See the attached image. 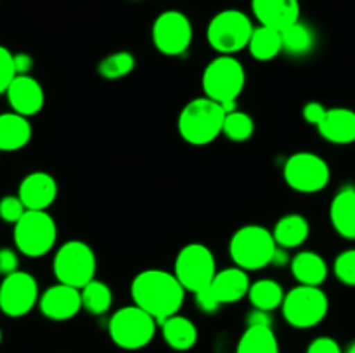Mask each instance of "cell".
Returning a JSON list of instances; mask_svg holds the SVG:
<instances>
[{
  "label": "cell",
  "mask_w": 355,
  "mask_h": 353,
  "mask_svg": "<svg viewBox=\"0 0 355 353\" xmlns=\"http://www.w3.org/2000/svg\"><path fill=\"white\" fill-rule=\"evenodd\" d=\"M130 294L134 305L148 311L159 324L165 318L179 314L186 298V289L180 286L173 272L148 269L134 277Z\"/></svg>",
  "instance_id": "obj_1"
},
{
  "label": "cell",
  "mask_w": 355,
  "mask_h": 353,
  "mask_svg": "<svg viewBox=\"0 0 355 353\" xmlns=\"http://www.w3.org/2000/svg\"><path fill=\"white\" fill-rule=\"evenodd\" d=\"M225 113L222 106L208 97H198L182 107L177 120L180 137L191 145H207L222 134Z\"/></svg>",
  "instance_id": "obj_2"
},
{
  "label": "cell",
  "mask_w": 355,
  "mask_h": 353,
  "mask_svg": "<svg viewBox=\"0 0 355 353\" xmlns=\"http://www.w3.org/2000/svg\"><path fill=\"white\" fill-rule=\"evenodd\" d=\"M277 244L272 232L262 225H245L232 234L229 241V255L236 266L243 270H260L270 265Z\"/></svg>",
  "instance_id": "obj_3"
},
{
  "label": "cell",
  "mask_w": 355,
  "mask_h": 353,
  "mask_svg": "<svg viewBox=\"0 0 355 353\" xmlns=\"http://www.w3.org/2000/svg\"><path fill=\"white\" fill-rule=\"evenodd\" d=\"M158 322L137 305L123 307L111 315L107 332L121 350H141L153 341Z\"/></svg>",
  "instance_id": "obj_4"
},
{
  "label": "cell",
  "mask_w": 355,
  "mask_h": 353,
  "mask_svg": "<svg viewBox=\"0 0 355 353\" xmlns=\"http://www.w3.org/2000/svg\"><path fill=\"white\" fill-rule=\"evenodd\" d=\"M246 83V73L234 55L218 54L211 59L203 71L201 87L205 97L218 104L238 100Z\"/></svg>",
  "instance_id": "obj_5"
},
{
  "label": "cell",
  "mask_w": 355,
  "mask_h": 353,
  "mask_svg": "<svg viewBox=\"0 0 355 353\" xmlns=\"http://www.w3.org/2000/svg\"><path fill=\"white\" fill-rule=\"evenodd\" d=\"M329 310V300L324 291L318 286H302L284 293L281 303L283 317L291 327L311 329L321 324Z\"/></svg>",
  "instance_id": "obj_6"
},
{
  "label": "cell",
  "mask_w": 355,
  "mask_h": 353,
  "mask_svg": "<svg viewBox=\"0 0 355 353\" xmlns=\"http://www.w3.org/2000/svg\"><path fill=\"white\" fill-rule=\"evenodd\" d=\"M52 270L58 282L82 289L87 282L96 279V253L87 242L68 241L55 251Z\"/></svg>",
  "instance_id": "obj_7"
},
{
  "label": "cell",
  "mask_w": 355,
  "mask_h": 353,
  "mask_svg": "<svg viewBox=\"0 0 355 353\" xmlns=\"http://www.w3.org/2000/svg\"><path fill=\"white\" fill-rule=\"evenodd\" d=\"M58 241V225L47 211L26 210L14 224V244L17 251L38 258L51 251Z\"/></svg>",
  "instance_id": "obj_8"
},
{
  "label": "cell",
  "mask_w": 355,
  "mask_h": 353,
  "mask_svg": "<svg viewBox=\"0 0 355 353\" xmlns=\"http://www.w3.org/2000/svg\"><path fill=\"white\" fill-rule=\"evenodd\" d=\"M253 23L243 10L225 9L215 14L207 28V40L215 52L234 55L248 45Z\"/></svg>",
  "instance_id": "obj_9"
},
{
  "label": "cell",
  "mask_w": 355,
  "mask_h": 353,
  "mask_svg": "<svg viewBox=\"0 0 355 353\" xmlns=\"http://www.w3.org/2000/svg\"><path fill=\"white\" fill-rule=\"evenodd\" d=\"M217 273V263L211 249L201 242H189L175 256L173 275L186 289V293H198L210 286Z\"/></svg>",
  "instance_id": "obj_10"
},
{
  "label": "cell",
  "mask_w": 355,
  "mask_h": 353,
  "mask_svg": "<svg viewBox=\"0 0 355 353\" xmlns=\"http://www.w3.org/2000/svg\"><path fill=\"white\" fill-rule=\"evenodd\" d=\"M284 182L302 194H314L324 189L331 179L326 159L314 152H295L286 159L283 168Z\"/></svg>",
  "instance_id": "obj_11"
},
{
  "label": "cell",
  "mask_w": 355,
  "mask_h": 353,
  "mask_svg": "<svg viewBox=\"0 0 355 353\" xmlns=\"http://www.w3.org/2000/svg\"><path fill=\"white\" fill-rule=\"evenodd\" d=\"M153 44L163 55L186 54L193 42V24L180 10H165L153 23Z\"/></svg>",
  "instance_id": "obj_12"
},
{
  "label": "cell",
  "mask_w": 355,
  "mask_h": 353,
  "mask_svg": "<svg viewBox=\"0 0 355 353\" xmlns=\"http://www.w3.org/2000/svg\"><path fill=\"white\" fill-rule=\"evenodd\" d=\"M38 303V282L31 273L16 270L0 282V311L7 317H24Z\"/></svg>",
  "instance_id": "obj_13"
},
{
  "label": "cell",
  "mask_w": 355,
  "mask_h": 353,
  "mask_svg": "<svg viewBox=\"0 0 355 353\" xmlns=\"http://www.w3.org/2000/svg\"><path fill=\"white\" fill-rule=\"evenodd\" d=\"M38 308L45 318L55 322L69 320L82 310L80 289L61 282L54 284L38 296Z\"/></svg>",
  "instance_id": "obj_14"
},
{
  "label": "cell",
  "mask_w": 355,
  "mask_h": 353,
  "mask_svg": "<svg viewBox=\"0 0 355 353\" xmlns=\"http://www.w3.org/2000/svg\"><path fill=\"white\" fill-rule=\"evenodd\" d=\"M7 100L14 113L24 118L40 113L45 104V93L38 80L30 75H16L6 90Z\"/></svg>",
  "instance_id": "obj_15"
},
{
  "label": "cell",
  "mask_w": 355,
  "mask_h": 353,
  "mask_svg": "<svg viewBox=\"0 0 355 353\" xmlns=\"http://www.w3.org/2000/svg\"><path fill=\"white\" fill-rule=\"evenodd\" d=\"M58 182L47 172L28 173L19 183L17 197L26 210L47 211V208L58 197Z\"/></svg>",
  "instance_id": "obj_16"
},
{
  "label": "cell",
  "mask_w": 355,
  "mask_h": 353,
  "mask_svg": "<svg viewBox=\"0 0 355 353\" xmlns=\"http://www.w3.org/2000/svg\"><path fill=\"white\" fill-rule=\"evenodd\" d=\"M252 10L262 26L277 31L300 19L298 0H252Z\"/></svg>",
  "instance_id": "obj_17"
},
{
  "label": "cell",
  "mask_w": 355,
  "mask_h": 353,
  "mask_svg": "<svg viewBox=\"0 0 355 353\" xmlns=\"http://www.w3.org/2000/svg\"><path fill=\"white\" fill-rule=\"evenodd\" d=\"M315 128L319 135L331 144H352L355 142V111L349 107L326 109L324 118Z\"/></svg>",
  "instance_id": "obj_18"
},
{
  "label": "cell",
  "mask_w": 355,
  "mask_h": 353,
  "mask_svg": "<svg viewBox=\"0 0 355 353\" xmlns=\"http://www.w3.org/2000/svg\"><path fill=\"white\" fill-rule=\"evenodd\" d=\"M250 284L252 280H250L246 270L239 269V266H229V269L217 270L208 287L215 294L218 303L229 305L243 300L248 294Z\"/></svg>",
  "instance_id": "obj_19"
},
{
  "label": "cell",
  "mask_w": 355,
  "mask_h": 353,
  "mask_svg": "<svg viewBox=\"0 0 355 353\" xmlns=\"http://www.w3.org/2000/svg\"><path fill=\"white\" fill-rule=\"evenodd\" d=\"M329 220L336 234L355 241V187H342L329 206Z\"/></svg>",
  "instance_id": "obj_20"
},
{
  "label": "cell",
  "mask_w": 355,
  "mask_h": 353,
  "mask_svg": "<svg viewBox=\"0 0 355 353\" xmlns=\"http://www.w3.org/2000/svg\"><path fill=\"white\" fill-rule=\"evenodd\" d=\"M33 128L28 118L17 113L0 114V151H19L31 141Z\"/></svg>",
  "instance_id": "obj_21"
},
{
  "label": "cell",
  "mask_w": 355,
  "mask_h": 353,
  "mask_svg": "<svg viewBox=\"0 0 355 353\" xmlns=\"http://www.w3.org/2000/svg\"><path fill=\"white\" fill-rule=\"evenodd\" d=\"M274 242L283 249H295L307 241L311 234V225L304 215L290 213L276 221L272 230Z\"/></svg>",
  "instance_id": "obj_22"
},
{
  "label": "cell",
  "mask_w": 355,
  "mask_h": 353,
  "mask_svg": "<svg viewBox=\"0 0 355 353\" xmlns=\"http://www.w3.org/2000/svg\"><path fill=\"white\" fill-rule=\"evenodd\" d=\"M291 273L302 286H321L328 277V265L319 253L300 251L291 258Z\"/></svg>",
  "instance_id": "obj_23"
},
{
  "label": "cell",
  "mask_w": 355,
  "mask_h": 353,
  "mask_svg": "<svg viewBox=\"0 0 355 353\" xmlns=\"http://www.w3.org/2000/svg\"><path fill=\"white\" fill-rule=\"evenodd\" d=\"M159 325L165 343L175 352H187L196 345L198 329L191 318L175 314L159 322Z\"/></svg>",
  "instance_id": "obj_24"
},
{
  "label": "cell",
  "mask_w": 355,
  "mask_h": 353,
  "mask_svg": "<svg viewBox=\"0 0 355 353\" xmlns=\"http://www.w3.org/2000/svg\"><path fill=\"white\" fill-rule=\"evenodd\" d=\"M236 353H281L270 325H248L239 338Z\"/></svg>",
  "instance_id": "obj_25"
},
{
  "label": "cell",
  "mask_w": 355,
  "mask_h": 353,
  "mask_svg": "<svg viewBox=\"0 0 355 353\" xmlns=\"http://www.w3.org/2000/svg\"><path fill=\"white\" fill-rule=\"evenodd\" d=\"M246 48L257 61H272L274 57H277L283 52L281 31L260 24L259 28H253Z\"/></svg>",
  "instance_id": "obj_26"
},
{
  "label": "cell",
  "mask_w": 355,
  "mask_h": 353,
  "mask_svg": "<svg viewBox=\"0 0 355 353\" xmlns=\"http://www.w3.org/2000/svg\"><path fill=\"white\" fill-rule=\"evenodd\" d=\"M248 300L255 310L272 311L281 308L284 300V291L281 284L274 279H260L250 284Z\"/></svg>",
  "instance_id": "obj_27"
},
{
  "label": "cell",
  "mask_w": 355,
  "mask_h": 353,
  "mask_svg": "<svg viewBox=\"0 0 355 353\" xmlns=\"http://www.w3.org/2000/svg\"><path fill=\"white\" fill-rule=\"evenodd\" d=\"M281 45H283V51L286 54L300 57V55L309 54L314 48L315 35L311 26L298 19L297 23L290 24L281 31Z\"/></svg>",
  "instance_id": "obj_28"
},
{
  "label": "cell",
  "mask_w": 355,
  "mask_h": 353,
  "mask_svg": "<svg viewBox=\"0 0 355 353\" xmlns=\"http://www.w3.org/2000/svg\"><path fill=\"white\" fill-rule=\"evenodd\" d=\"M82 296V308L92 315H103L113 305V293L111 287L103 280L92 279L80 289Z\"/></svg>",
  "instance_id": "obj_29"
},
{
  "label": "cell",
  "mask_w": 355,
  "mask_h": 353,
  "mask_svg": "<svg viewBox=\"0 0 355 353\" xmlns=\"http://www.w3.org/2000/svg\"><path fill=\"white\" fill-rule=\"evenodd\" d=\"M135 68V57L128 51L113 52L97 66V73L104 80H120L130 75Z\"/></svg>",
  "instance_id": "obj_30"
},
{
  "label": "cell",
  "mask_w": 355,
  "mask_h": 353,
  "mask_svg": "<svg viewBox=\"0 0 355 353\" xmlns=\"http://www.w3.org/2000/svg\"><path fill=\"white\" fill-rule=\"evenodd\" d=\"M253 132H255V123L250 114L243 113V111H232V113H225L224 125H222V134L232 142H246L252 138Z\"/></svg>",
  "instance_id": "obj_31"
},
{
  "label": "cell",
  "mask_w": 355,
  "mask_h": 353,
  "mask_svg": "<svg viewBox=\"0 0 355 353\" xmlns=\"http://www.w3.org/2000/svg\"><path fill=\"white\" fill-rule=\"evenodd\" d=\"M333 272L340 282L355 287V249H347L336 256Z\"/></svg>",
  "instance_id": "obj_32"
},
{
  "label": "cell",
  "mask_w": 355,
  "mask_h": 353,
  "mask_svg": "<svg viewBox=\"0 0 355 353\" xmlns=\"http://www.w3.org/2000/svg\"><path fill=\"white\" fill-rule=\"evenodd\" d=\"M26 208L17 196H6L0 199V218L7 224H16L24 215Z\"/></svg>",
  "instance_id": "obj_33"
},
{
  "label": "cell",
  "mask_w": 355,
  "mask_h": 353,
  "mask_svg": "<svg viewBox=\"0 0 355 353\" xmlns=\"http://www.w3.org/2000/svg\"><path fill=\"white\" fill-rule=\"evenodd\" d=\"M14 76H16V71H14L12 52L0 45V93H6Z\"/></svg>",
  "instance_id": "obj_34"
},
{
  "label": "cell",
  "mask_w": 355,
  "mask_h": 353,
  "mask_svg": "<svg viewBox=\"0 0 355 353\" xmlns=\"http://www.w3.org/2000/svg\"><path fill=\"white\" fill-rule=\"evenodd\" d=\"M194 300H196V307L200 308L201 311H205V314H214V311H217L218 308L222 307L208 286L205 287V289L194 293Z\"/></svg>",
  "instance_id": "obj_35"
},
{
  "label": "cell",
  "mask_w": 355,
  "mask_h": 353,
  "mask_svg": "<svg viewBox=\"0 0 355 353\" xmlns=\"http://www.w3.org/2000/svg\"><path fill=\"white\" fill-rule=\"evenodd\" d=\"M307 353H342V348L336 339L329 338V336H319V338L312 339Z\"/></svg>",
  "instance_id": "obj_36"
},
{
  "label": "cell",
  "mask_w": 355,
  "mask_h": 353,
  "mask_svg": "<svg viewBox=\"0 0 355 353\" xmlns=\"http://www.w3.org/2000/svg\"><path fill=\"white\" fill-rule=\"evenodd\" d=\"M19 266V258L17 253L10 248H0V275H9L16 272Z\"/></svg>",
  "instance_id": "obj_37"
},
{
  "label": "cell",
  "mask_w": 355,
  "mask_h": 353,
  "mask_svg": "<svg viewBox=\"0 0 355 353\" xmlns=\"http://www.w3.org/2000/svg\"><path fill=\"white\" fill-rule=\"evenodd\" d=\"M302 114H304V120L307 121L309 125H314V127H318V125L322 121V118H324L326 107L322 106L321 102H318V100H311V102H307L304 106Z\"/></svg>",
  "instance_id": "obj_38"
},
{
  "label": "cell",
  "mask_w": 355,
  "mask_h": 353,
  "mask_svg": "<svg viewBox=\"0 0 355 353\" xmlns=\"http://www.w3.org/2000/svg\"><path fill=\"white\" fill-rule=\"evenodd\" d=\"M12 61L16 75H30L31 68H33V57L30 54H26V52L12 54Z\"/></svg>",
  "instance_id": "obj_39"
},
{
  "label": "cell",
  "mask_w": 355,
  "mask_h": 353,
  "mask_svg": "<svg viewBox=\"0 0 355 353\" xmlns=\"http://www.w3.org/2000/svg\"><path fill=\"white\" fill-rule=\"evenodd\" d=\"M345 353H355V343H352V345H350V348L347 350Z\"/></svg>",
  "instance_id": "obj_40"
},
{
  "label": "cell",
  "mask_w": 355,
  "mask_h": 353,
  "mask_svg": "<svg viewBox=\"0 0 355 353\" xmlns=\"http://www.w3.org/2000/svg\"><path fill=\"white\" fill-rule=\"evenodd\" d=\"M0 343H2V329H0Z\"/></svg>",
  "instance_id": "obj_41"
}]
</instances>
